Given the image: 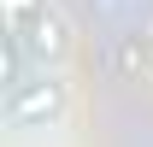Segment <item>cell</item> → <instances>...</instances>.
Here are the masks:
<instances>
[{"label": "cell", "mask_w": 153, "mask_h": 147, "mask_svg": "<svg viewBox=\"0 0 153 147\" xmlns=\"http://www.w3.org/2000/svg\"><path fill=\"white\" fill-rule=\"evenodd\" d=\"M59 112H65V82H53V76H24V82L6 88L12 124H53Z\"/></svg>", "instance_id": "cell-1"}, {"label": "cell", "mask_w": 153, "mask_h": 147, "mask_svg": "<svg viewBox=\"0 0 153 147\" xmlns=\"http://www.w3.org/2000/svg\"><path fill=\"white\" fill-rule=\"evenodd\" d=\"M41 6H47V0H6V30H18V24H30L41 12Z\"/></svg>", "instance_id": "cell-3"}, {"label": "cell", "mask_w": 153, "mask_h": 147, "mask_svg": "<svg viewBox=\"0 0 153 147\" xmlns=\"http://www.w3.org/2000/svg\"><path fill=\"white\" fill-rule=\"evenodd\" d=\"M6 36H18L24 41V53L36 59V65H53L65 47H71V30H65V18H59L53 6H41L30 24H18V30H6Z\"/></svg>", "instance_id": "cell-2"}]
</instances>
